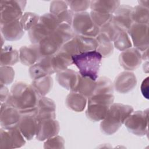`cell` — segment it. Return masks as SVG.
<instances>
[{
  "label": "cell",
  "mask_w": 149,
  "mask_h": 149,
  "mask_svg": "<svg viewBox=\"0 0 149 149\" xmlns=\"http://www.w3.org/2000/svg\"><path fill=\"white\" fill-rule=\"evenodd\" d=\"M40 97L31 84L18 81L12 86L6 102L15 107L20 113H24L35 111Z\"/></svg>",
  "instance_id": "obj_1"
},
{
  "label": "cell",
  "mask_w": 149,
  "mask_h": 149,
  "mask_svg": "<svg viewBox=\"0 0 149 149\" xmlns=\"http://www.w3.org/2000/svg\"><path fill=\"white\" fill-rule=\"evenodd\" d=\"M75 34L70 25L61 23L51 34L42 39L38 44L41 56H51L59 51L66 42L72 39Z\"/></svg>",
  "instance_id": "obj_2"
},
{
  "label": "cell",
  "mask_w": 149,
  "mask_h": 149,
  "mask_svg": "<svg viewBox=\"0 0 149 149\" xmlns=\"http://www.w3.org/2000/svg\"><path fill=\"white\" fill-rule=\"evenodd\" d=\"M133 111V108L130 105L113 103L109 107L105 118L101 120L100 124L101 132L107 135L115 133Z\"/></svg>",
  "instance_id": "obj_3"
},
{
  "label": "cell",
  "mask_w": 149,
  "mask_h": 149,
  "mask_svg": "<svg viewBox=\"0 0 149 149\" xmlns=\"http://www.w3.org/2000/svg\"><path fill=\"white\" fill-rule=\"evenodd\" d=\"M102 55L96 50L87 51L72 56L73 63L83 77L96 81L101 63Z\"/></svg>",
  "instance_id": "obj_4"
},
{
  "label": "cell",
  "mask_w": 149,
  "mask_h": 149,
  "mask_svg": "<svg viewBox=\"0 0 149 149\" xmlns=\"http://www.w3.org/2000/svg\"><path fill=\"white\" fill-rule=\"evenodd\" d=\"M60 24L54 14H44L40 17L38 22L29 31L30 40L33 44H38L42 39L54 31Z\"/></svg>",
  "instance_id": "obj_5"
},
{
  "label": "cell",
  "mask_w": 149,
  "mask_h": 149,
  "mask_svg": "<svg viewBox=\"0 0 149 149\" xmlns=\"http://www.w3.org/2000/svg\"><path fill=\"white\" fill-rule=\"evenodd\" d=\"M71 26L76 35L96 37L100 33V27L93 22L87 12L74 13Z\"/></svg>",
  "instance_id": "obj_6"
},
{
  "label": "cell",
  "mask_w": 149,
  "mask_h": 149,
  "mask_svg": "<svg viewBox=\"0 0 149 149\" xmlns=\"http://www.w3.org/2000/svg\"><path fill=\"white\" fill-rule=\"evenodd\" d=\"M98 42L95 37L75 34L74 37L63 44L59 50L73 56L83 52L96 50Z\"/></svg>",
  "instance_id": "obj_7"
},
{
  "label": "cell",
  "mask_w": 149,
  "mask_h": 149,
  "mask_svg": "<svg viewBox=\"0 0 149 149\" xmlns=\"http://www.w3.org/2000/svg\"><path fill=\"white\" fill-rule=\"evenodd\" d=\"M26 4V1H1L0 23L20 20Z\"/></svg>",
  "instance_id": "obj_8"
},
{
  "label": "cell",
  "mask_w": 149,
  "mask_h": 149,
  "mask_svg": "<svg viewBox=\"0 0 149 149\" xmlns=\"http://www.w3.org/2000/svg\"><path fill=\"white\" fill-rule=\"evenodd\" d=\"M148 109L132 112L125 120L129 132L137 136H144L148 132Z\"/></svg>",
  "instance_id": "obj_9"
},
{
  "label": "cell",
  "mask_w": 149,
  "mask_h": 149,
  "mask_svg": "<svg viewBox=\"0 0 149 149\" xmlns=\"http://www.w3.org/2000/svg\"><path fill=\"white\" fill-rule=\"evenodd\" d=\"M24 137L17 126L9 129H1L0 148H13L23 146L26 141Z\"/></svg>",
  "instance_id": "obj_10"
},
{
  "label": "cell",
  "mask_w": 149,
  "mask_h": 149,
  "mask_svg": "<svg viewBox=\"0 0 149 149\" xmlns=\"http://www.w3.org/2000/svg\"><path fill=\"white\" fill-rule=\"evenodd\" d=\"M148 24L133 23L127 33L131 37L135 48L141 51L148 49Z\"/></svg>",
  "instance_id": "obj_11"
},
{
  "label": "cell",
  "mask_w": 149,
  "mask_h": 149,
  "mask_svg": "<svg viewBox=\"0 0 149 149\" xmlns=\"http://www.w3.org/2000/svg\"><path fill=\"white\" fill-rule=\"evenodd\" d=\"M133 7L128 5H120L113 14L112 22L118 30L127 32L133 23Z\"/></svg>",
  "instance_id": "obj_12"
},
{
  "label": "cell",
  "mask_w": 149,
  "mask_h": 149,
  "mask_svg": "<svg viewBox=\"0 0 149 149\" xmlns=\"http://www.w3.org/2000/svg\"><path fill=\"white\" fill-rule=\"evenodd\" d=\"M20 113L17 127L24 138L30 140L36 134L38 123L36 109L33 111Z\"/></svg>",
  "instance_id": "obj_13"
},
{
  "label": "cell",
  "mask_w": 149,
  "mask_h": 149,
  "mask_svg": "<svg viewBox=\"0 0 149 149\" xmlns=\"http://www.w3.org/2000/svg\"><path fill=\"white\" fill-rule=\"evenodd\" d=\"M21 113L12 105L5 102L1 104L0 121L3 129H9L17 126Z\"/></svg>",
  "instance_id": "obj_14"
},
{
  "label": "cell",
  "mask_w": 149,
  "mask_h": 149,
  "mask_svg": "<svg viewBox=\"0 0 149 149\" xmlns=\"http://www.w3.org/2000/svg\"><path fill=\"white\" fill-rule=\"evenodd\" d=\"M59 129V122L55 119L38 120L36 138L40 141L47 140L56 136Z\"/></svg>",
  "instance_id": "obj_15"
},
{
  "label": "cell",
  "mask_w": 149,
  "mask_h": 149,
  "mask_svg": "<svg viewBox=\"0 0 149 149\" xmlns=\"http://www.w3.org/2000/svg\"><path fill=\"white\" fill-rule=\"evenodd\" d=\"M68 7L66 1H54L50 4V13L57 17L60 23L72 26L74 13Z\"/></svg>",
  "instance_id": "obj_16"
},
{
  "label": "cell",
  "mask_w": 149,
  "mask_h": 149,
  "mask_svg": "<svg viewBox=\"0 0 149 149\" xmlns=\"http://www.w3.org/2000/svg\"><path fill=\"white\" fill-rule=\"evenodd\" d=\"M52 56H41L38 61L29 68L30 77L33 80L52 74L55 73L52 64Z\"/></svg>",
  "instance_id": "obj_17"
},
{
  "label": "cell",
  "mask_w": 149,
  "mask_h": 149,
  "mask_svg": "<svg viewBox=\"0 0 149 149\" xmlns=\"http://www.w3.org/2000/svg\"><path fill=\"white\" fill-rule=\"evenodd\" d=\"M141 61V54L140 51L135 48L122 51L119 57L120 66L127 70H133L139 68Z\"/></svg>",
  "instance_id": "obj_18"
},
{
  "label": "cell",
  "mask_w": 149,
  "mask_h": 149,
  "mask_svg": "<svg viewBox=\"0 0 149 149\" xmlns=\"http://www.w3.org/2000/svg\"><path fill=\"white\" fill-rule=\"evenodd\" d=\"M137 80L134 74L130 72H123L115 78L113 87L115 90L121 94L132 91L136 86Z\"/></svg>",
  "instance_id": "obj_19"
},
{
  "label": "cell",
  "mask_w": 149,
  "mask_h": 149,
  "mask_svg": "<svg viewBox=\"0 0 149 149\" xmlns=\"http://www.w3.org/2000/svg\"><path fill=\"white\" fill-rule=\"evenodd\" d=\"M80 76L77 72L67 69L57 73L55 77L59 85L70 91H75Z\"/></svg>",
  "instance_id": "obj_20"
},
{
  "label": "cell",
  "mask_w": 149,
  "mask_h": 149,
  "mask_svg": "<svg viewBox=\"0 0 149 149\" xmlns=\"http://www.w3.org/2000/svg\"><path fill=\"white\" fill-rule=\"evenodd\" d=\"M55 104L52 100L45 96L41 97L36 108L37 120L55 119Z\"/></svg>",
  "instance_id": "obj_21"
},
{
  "label": "cell",
  "mask_w": 149,
  "mask_h": 149,
  "mask_svg": "<svg viewBox=\"0 0 149 149\" xmlns=\"http://www.w3.org/2000/svg\"><path fill=\"white\" fill-rule=\"evenodd\" d=\"M1 31L2 36L8 41L18 40L24 35L20 20L1 24Z\"/></svg>",
  "instance_id": "obj_22"
},
{
  "label": "cell",
  "mask_w": 149,
  "mask_h": 149,
  "mask_svg": "<svg viewBox=\"0 0 149 149\" xmlns=\"http://www.w3.org/2000/svg\"><path fill=\"white\" fill-rule=\"evenodd\" d=\"M41 57L38 44L23 46L19 49V60L26 66H32Z\"/></svg>",
  "instance_id": "obj_23"
},
{
  "label": "cell",
  "mask_w": 149,
  "mask_h": 149,
  "mask_svg": "<svg viewBox=\"0 0 149 149\" xmlns=\"http://www.w3.org/2000/svg\"><path fill=\"white\" fill-rule=\"evenodd\" d=\"M72 63V56L65 51L59 50L52 56V64L55 73L67 69Z\"/></svg>",
  "instance_id": "obj_24"
},
{
  "label": "cell",
  "mask_w": 149,
  "mask_h": 149,
  "mask_svg": "<svg viewBox=\"0 0 149 149\" xmlns=\"http://www.w3.org/2000/svg\"><path fill=\"white\" fill-rule=\"evenodd\" d=\"M110 106L88 102L86 116L93 122L102 120L105 118Z\"/></svg>",
  "instance_id": "obj_25"
},
{
  "label": "cell",
  "mask_w": 149,
  "mask_h": 149,
  "mask_svg": "<svg viewBox=\"0 0 149 149\" xmlns=\"http://www.w3.org/2000/svg\"><path fill=\"white\" fill-rule=\"evenodd\" d=\"M120 3L119 1H91L90 7L93 11L113 15Z\"/></svg>",
  "instance_id": "obj_26"
},
{
  "label": "cell",
  "mask_w": 149,
  "mask_h": 149,
  "mask_svg": "<svg viewBox=\"0 0 149 149\" xmlns=\"http://www.w3.org/2000/svg\"><path fill=\"white\" fill-rule=\"evenodd\" d=\"M66 104L70 109L76 112H81L85 108L87 103V97L81 94L71 91L66 97Z\"/></svg>",
  "instance_id": "obj_27"
},
{
  "label": "cell",
  "mask_w": 149,
  "mask_h": 149,
  "mask_svg": "<svg viewBox=\"0 0 149 149\" xmlns=\"http://www.w3.org/2000/svg\"><path fill=\"white\" fill-rule=\"evenodd\" d=\"M19 59V52L11 45L2 47L1 51V66H11L16 63Z\"/></svg>",
  "instance_id": "obj_28"
},
{
  "label": "cell",
  "mask_w": 149,
  "mask_h": 149,
  "mask_svg": "<svg viewBox=\"0 0 149 149\" xmlns=\"http://www.w3.org/2000/svg\"><path fill=\"white\" fill-rule=\"evenodd\" d=\"M95 38L98 42L96 51L104 58L111 56L113 51V46L112 41L102 33H100Z\"/></svg>",
  "instance_id": "obj_29"
},
{
  "label": "cell",
  "mask_w": 149,
  "mask_h": 149,
  "mask_svg": "<svg viewBox=\"0 0 149 149\" xmlns=\"http://www.w3.org/2000/svg\"><path fill=\"white\" fill-rule=\"evenodd\" d=\"M31 85L41 97H44L52 89L53 80L50 75H48L33 80Z\"/></svg>",
  "instance_id": "obj_30"
},
{
  "label": "cell",
  "mask_w": 149,
  "mask_h": 149,
  "mask_svg": "<svg viewBox=\"0 0 149 149\" xmlns=\"http://www.w3.org/2000/svg\"><path fill=\"white\" fill-rule=\"evenodd\" d=\"M96 81L80 76L75 92H78L87 98L90 97L95 87Z\"/></svg>",
  "instance_id": "obj_31"
},
{
  "label": "cell",
  "mask_w": 149,
  "mask_h": 149,
  "mask_svg": "<svg viewBox=\"0 0 149 149\" xmlns=\"http://www.w3.org/2000/svg\"><path fill=\"white\" fill-rule=\"evenodd\" d=\"M113 41L114 42V46L120 51H123L132 47L127 33L125 31L119 30Z\"/></svg>",
  "instance_id": "obj_32"
},
{
  "label": "cell",
  "mask_w": 149,
  "mask_h": 149,
  "mask_svg": "<svg viewBox=\"0 0 149 149\" xmlns=\"http://www.w3.org/2000/svg\"><path fill=\"white\" fill-rule=\"evenodd\" d=\"M132 20L133 23L148 24V8L140 5L133 8Z\"/></svg>",
  "instance_id": "obj_33"
},
{
  "label": "cell",
  "mask_w": 149,
  "mask_h": 149,
  "mask_svg": "<svg viewBox=\"0 0 149 149\" xmlns=\"http://www.w3.org/2000/svg\"><path fill=\"white\" fill-rule=\"evenodd\" d=\"M40 16L32 12H25L20 20V24L24 30L29 31L39 21Z\"/></svg>",
  "instance_id": "obj_34"
},
{
  "label": "cell",
  "mask_w": 149,
  "mask_h": 149,
  "mask_svg": "<svg viewBox=\"0 0 149 149\" xmlns=\"http://www.w3.org/2000/svg\"><path fill=\"white\" fill-rule=\"evenodd\" d=\"M90 16L93 22L100 28L109 23L112 21L113 15L100 13L91 10Z\"/></svg>",
  "instance_id": "obj_35"
},
{
  "label": "cell",
  "mask_w": 149,
  "mask_h": 149,
  "mask_svg": "<svg viewBox=\"0 0 149 149\" xmlns=\"http://www.w3.org/2000/svg\"><path fill=\"white\" fill-rule=\"evenodd\" d=\"M1 84L8 85L10 84L15 77V71L9 66H1Z\"/></svg>",
  "instance_id": "obj_36"
},
{
  "label": "cell",
  "mask_w": 149,
  "mask_h": 149,
  "mask_svg": "<svg viewBox=\"0 0 149 149\" xmlns=\"http://www.w3.org/2000/svg\"><path fill=\"white\" fill-rule=\"evenodd\" d=\"M71 10L76 13L84 12L90 6L91 1H66Z\"/></svg>",
  "instance_id": "obj_37"
},
{
  "label": "cell",
  "mask_w": 149,
  "mask_h": 149,
  "mask_svg": "<svg viewBox=\"0 0 149 149\" xmlns=\"http://www.w3.org/2000/svg\"><path fill=\"white\" fill-rule=\"evenodd\" d=\"M118 31L119 30L116 29L112 21L100 28V33L105 34L112 41H113Z\"/></svg>",
  "instance_id": "obj_38"
},
{
  "label": "cell",
  "mask_w": 149,
  "mask_h": 149,
  "mask_svg": "<svg viewBox=\"0 0 149 149\" xmlns=\"http://www.w3.org/2000/svg\"><path fill=\"white\" fill-rule=\"evenodd\" d=\"M64 140L59 136L47 139L44 143V148H63Z\"/></svg>",
  "instance_id": "obj_39"
},
{
  "label": "cell",
  "mask_w": 149,
  "mask_h": 149,
  "mask_svg": "<svg viewBox=\"0 0 149 149\" xmlns=\"http://www.w3.org/2000/svg\"><path fill=\"white\" fill-rule=\"evenodd\" d=\"M9 94L10 92L9 91L8 88L5 86V85L1 84V104L5 103L7 101L9 97Z\"/></svg>",
  "instance_id": "obj_40"
},
{
  "label": "cell",
  "mask_w": 149,
  "mask_h": 149,
  "mask_svg": "<svg viewBox=\"0 0 149 149\" xmlns=\"http://www.w3.org/2000/svg\"><path fill=\"white\" fill-rule=\"evenodd\" d=\"M148 77H147L143 80L141 85V91L144 97L147 99L148 98Z\"/></svg>",
  "instance_id": "obj_41"
},
{
  "label": "cell",
  "mask_w": 149,
  "mask_h": 149,
  "mask_svg": "<svg viewBox=\"0 0 149 149\" xmlns=\"http://www.w3.org/2000/svg\"><path fill=\"white\" fill-rule=\"evenodd\" d=\"M139 4L143 6H144L146 8H148V3H149V1L147 0V1H139Z\"/></svg>",
  "instance_id": "obj_42"
},
{
  "label": "cell",
  "mask_w": 149,
  "mask_h": 149,
  "mask_svg": "<svg viewBox=\"0 0 149 149\" xmlns=\"http://www.w3.org/2000/svg\"><path fill=\"white\" fill-rule=\"evenodd\" d=\"M141 57H142V59L147 60V59H148V49L144 51L143 54L141 55Z\"/></svg>",
  "instance_id": "obj_43"
}]
</instances>
